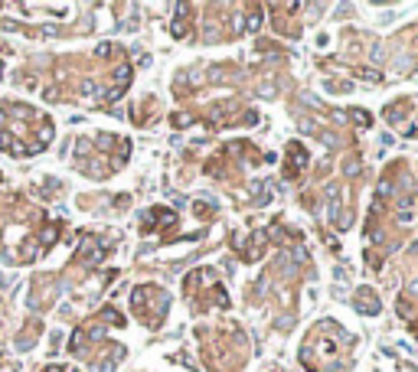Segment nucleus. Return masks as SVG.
I'll return each instance as SVG.
<instances>
[{"label": "nucleus", "mask_w": 418, "mask_h": 372, "mask_svg": "<svg viewBox=\"0 0 418 372\" xmlns=\"http://www.w3.org/2000/svg\"><path fill=\"white\" fill-rule=\"evenodd\" d=\"M412 216H415V199L405 196V199H399V222H412Z\"/></svg>", "instance_id": "nucleus-1"}, {"label": "nucleus", "mask_w": 418, "mask_h": 372, "mask_svg": "<svg viewBox=\"0 0 418 372\" xmlns=\"http://www.w3.org/2000/svg\"><path fill=\"white\" fill-rule=\"evenodd\" d=\"M350 115H353V118H356V121H359V124H369V115H366V111L353 108V111H350Z\"/></svg>", "instance_id": "nucleus-2"}]
</instances>
